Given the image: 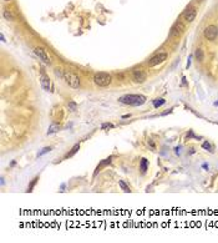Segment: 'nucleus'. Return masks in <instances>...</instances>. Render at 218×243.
Returning <instances> with one entry per match:
<instances>
[{"label": "nucleus", "instance_id": "18", "mask_svg": "<svg viewBox=\"0 0 218 243\" xmlns=\"http://www.w3.org/2000/svg\"><path fill=\"white\" fill-rule=\"evenodd\" d=\"M119 185H120V187H121V190L124 191V192H131V190H130V187L124 182V181H119Z\"/></svg>", "mask_w": 218, "mask_h": 243}, {"label": "nucleus", "instance_id": "2", "mask_svg": "<svg viewBox=\"0 0 218 243\" xmlns=\"http://www.w3.org/2000/svg\"><path fill=\"white\" fill-rule=\"evenodd\" d=\"M63 79H64L65 82L68 84L70 87H72V89H79V86H80V79H79V76H77L76 74H74V72L68 71V70L64 71Z\"/></svg>", "mask_w": 218, "mask_h": 243}, {"label": "nucleus", "instance_id": "15", "mask_svg": "<svg viewBox=\"0 0 218 243\" xmlns=\"http://www.w3.org/2000/svg\"><path fill=\"white\" fill-rule=\"evenodd\" d=\"M4 18L6 19V20H14L15 19V16H14V14L12 13V10H4Z\"/></svg>", "mask_w": 218, "mask_h": 243}, {"label": "nucleus", "instance_id": "11", "mask_svg": "<svg viewBox=\"0 0 218 243\" xmlns=\"http://www.w3.org/2000/svg\"><path fill=\"white\" fill-rule=\"evenodd\" d=\"M111 159H112V157H109V159H105V160H102V161H101V163H100V165L96 167V171H95V174H96L99 171H101V168H102V167H106L107 165H110V163H111Z\"/></svg>", "mask_w": 218, "mask_h": 243}, {"label": "nucleus", "instance_id": "3", "mask_svg": "<svg viewBox=\"0 0 218 243\" xmlns=\"http://www.w3.org/2000/svg\"><path fill=\"white\" fill-rule=\"evenodd\" d=\"M94 82L96 84L97 86L106 87L111 84V76L107 72H97V74L94 75Z\"/></svg>", "mask_w": 218, "mask_h": 243}, {"label": "nucleus", "instance_id": "10", "mask_svg": "<svg viewBox=\"0 0 218 243\" xmlns=\"http://www.w3.org/2000/svg\"><path fill=\"white\" fill-rule=\"evenodd\" d=\"M184 30V26L181 24V22H176L175 26L172 27V31H171V36H178L181 32H183Z\"/></svg>", "mask_w": 218, "mask_h": 243}, {"label": "nucleus", "instance_id": "19", "mask_svg": "<svg viewBox=\"0 0 218 243\" xmlns=\"http://www.w3.org/2000/svg\"><path fill=\"white\" fill-rule=\"evenodd\" d=\"M37 181H39V177H35L34 180H32V182L29 185V187H27V190H26V191H27V192H31V191H32V188L35 187V185H36Z\"/></svg>", "mask_w": 218, "mask_h": 243}, {"label": "nucleus", "instance_id": "23", "mask_svg": "<svg viewBox=\"0 0 218 243\" xmlns=\"http://www.w3.org/2000/svg\"><path fill=\"white\" fill-rule=\"evenodd\" d=\"M112 127H114L112 123H104V125H102V130H105V128H112Z\"/></svg>", "mask_w": 218, "mask_h": 243}, {"label": "nucleus", "instance_id": "8", "mask_svg": "<svg viewBox=\"0 0 218 243\" xmlns=\"http://www.w3.org/2000/svg\"><path fill=\"white\" fill-rule=\"evenodd\" d=\"M196 15H197V10H196V8H188V9L182 14L183 19L186 20L187 22H192V21L196 19Z\"/></svg>", "mask_w": 218, "mask_h": 243}, {"label": "nucleus", "instance_id": "4", "mask_svg": "<svg viewBox=\"0 0 218 243\" xmlns=\"http://www.w3.org/2000/svg\"><path fill=\"white\" fill-rule=\"evenodd\" d=\"M218 36V27L216 25H209L204 29V37L207 40H216Z\"/></svg>", "mask_w": 218, "mask_h": 243}, {"label": "nucleus", "instance_id": "22", "mask_svg": "<svg viewBox=\"0 0 218 243\" xmlns=\"http://www.w3.org/2000/svg\"><path fill=\"white\" fill-rule=\"evenodd\" d=\"M69 109H70L71 111H75V110H76V104H75V102H70V104H69Z\"/></svg>", "mask_w": 218, "mask_h": 243}, {"label": "nucleus", "instance_id": "24", "mask_svg": "<svg viewBox=\"0 0 218 243\" xmlns=\"http://www.w3.org/2000/svg\"><path fill=\"white\" fill-rule=\"evenodd\" d=\"M148 143H150V146H151V147H152V149H155V143H153V142H152V141H151V140L148 141Z\"/></svg>", "mask_w": 218, "mask_h": 243}, {"label": "nucleus", "instance_id": "17", "mask_svg": "<svg viewBox=\"0 0 218 243\" xmlns=\"http://www.w3.org/2000/svg\"><path fill=\"white\" fill-rule=\"evenodd\" d=\"M165 102H166V100H163V99H156V100H153V106L157 109V107L162 106Z\"/></svg>", "mask_w": 218, "mask_h": 243}, {"label": "nucleus", "instance_id": "9", "mask_svg": "<svg viewBox=\"0 0 218 243\" xmlns=\"http://www.w3.org/2000/svg\"><path fill=\"white\" fill-rule=\"evenodd\" d=\"M40 82H41V86L44 87V90H46V91H53L51 81H50V79H49L45 74H42V75H41V77H40Z\"/></svg>", "mask_w": 218, "mask_h": 243}, {"label": "nucleus", "instance_id": "21", "mask_svg": "<svg viewBox=\"0 0 218 243\" xmlns=\"http://www.w3.org/2000/svg\"><path fill=\"white\" fill-rule=\"evenodd\" d=\"M51 151V147H45V149H42L41 152H39V156H42L44 154H46V152H50Z\"/></svg>", "mask_w": 218, "mask_h": 243}, {"label": "nucleus", "instance_id": "6", "mask_svg": "<svg viewBox=\"0 0 218 243\" xmlns=\"http://www.w3.org/2000/svg\"><path fill=\"white\" fill-rule=\"evenodd\" d=\"M34 53H35V55L42 61L44 64H46V65H50V64H51V60H50L49 55L46 54V51H45V50H44L42 48H35Z\"/></svg>", "mask_w": 218, "mask_h": 243}, {"label": "nucleus", "instance_id": "5", "mask_svg": "<svg viewBox=\"0 0 218 243\" xmlns=\"http://www.w3.org/2000/svg\"><path fill=\"white\" fill-rule=\"evenodd\" d=\"M132 79L135 80V82L142 84V82L146 81L147 74H146V71H143L142 69H136V70H133V72H132Z\"/></svg>", "mask_w": 218, "mask_h": 243}, {"label": "nucleus", "instance_id": "13", "mask_svg": "<svg viewBox=\"0 0 218 243\" xmlns=\"http://www.w3.org/2000/svg\"><path fill=\"white\" fill-rule=\"evenodd\" d=\"M59 130H60V126L56 125V123H53V125L50 126L49 130H47V135H53V133H55V132H58Z\"/></svg>", "mask_w": 218, "mask_h": 243}, {"label": "nucleus", "instance_id": "7", "mask_svg": "<svg viewBox=\"0 0 218 243\" xmlns=\"http://www.w3.org/2000/svg\"><path fill=\"white\" fill-rule=\"evenodd\" d=\"M167 59V54L166 53H160L158 55H155L152 59L150 60V63H148V65L151 66V67H153V66H157V65H160V64H162L163 61Z\"/></svg>", "mask_w": 218, "mask_h": 243}, {"label": "nucleus", "instance_id": "25", "mask_svg": "<svg viewBox=\"0 0 218 243\" xmlns=\"http://www.w3.org/2000/svg\"><path fill=\"white\" fill-rule=\"evenodd\" d=\"M5 1H10V0H5Z\"/></svg>", "mask_w": 218, "mask_h": 243}, {"label": "nucleus", "instance_id": "1", "mask_svg": "<svg viewBox=\"0 0 218 243\" xmlns=\"http://www.w3.org/2000/svg\"><path fill=\"white\" fill-rule=\"evenodd\" d=\"M121 104L131 105V106H141L146 102V97L143 95H125L119 99Z\"/></svg>", "mask_w": 218, "mask_h": 243}, {"label": "nucleus", "instance_id": "16", "mask_svg": "<svg viewBox=\"0 0 218 243\" xmlns=\"http://www.w3.org/2000/svg\"><path fill=\"white\" fill-rule=\"evenodd\" d=\"M194 55H196V58H197V60L198 61H202L203 60V50L202 49H197L196 50V53H194Z\"/></svg>", "mask_w": 218, "mask_h": 243}, {"label": "nucleus", "instance_id": "14", "mask_svg": "<svg viewBox=\"0 0 218 243\" xmlns=\"http://www.w3.org/2000/svg\"><path fill=\"white\" fill-rule=\"evenodd\" d=\"M79 150H80V146H79V145H75L74 147L71 149V151L69 152V154L65 156V160H66V159H69V157H72V156H74V155H75V154H76V152L79 151Z\"/></svg>", "mask_w": 218, "mask_h": 243}, {"label": "nucleus", "instance_id": "12", "mask_svg": "<svg viewBox=\"0 0 218 243\" xmlns=\"http://www.w3.org/2000/svg\"><path fill=\"white\" fill-rule=\"evenodd\" d=\"M147 166H148V161L146 159H142L141 160V163H140V168H141V172L145 173L147 171Z\"/></svg>", "mask_w": 218, "mask_h": 243}, {"label": "nucleus", "instance_id": "20", "mask_svg": "<svg viewBox=\"0 0 218 243\" xmlns=\"http://www.w3.org/2000/svg\"><path fill=\"white\" fill-rule=\"evenodd\" d=\"M202 147H203L204 150H207V151H209V152H212V151H213V150H212V146H211V143L208 142V141H206V142H203Z\"/></svg>", "mask_w": 218, "mask_h": 243}]
</instances>
